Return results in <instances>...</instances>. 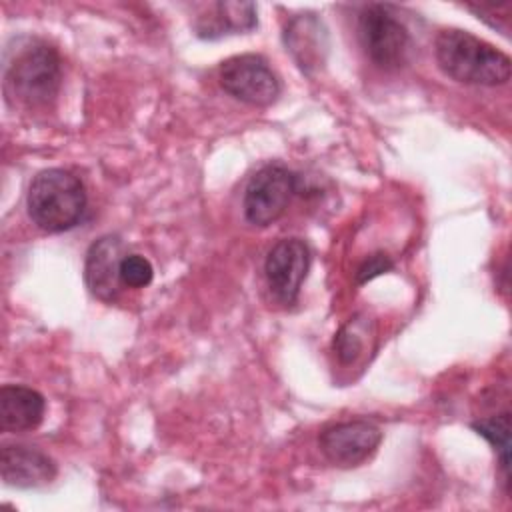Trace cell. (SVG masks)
Wrapping results in <instances>:
<instances>
[{"label":"cell","mask_w":512,"mask_h":512,"mask_svg":"<svg viewBox=\"0 0 512 512\" xmlns=\"http://www.w3.org/2000/svg\"><path fill=\"white\" fill-rule=\"evenodd\" d=\"M218 78L232 98L250 106H270L280 96L278 76L258 54H240L224 60Z\"/></svg>","instance_id":"8992f818"},{"label":"cell","mask_w":512,"mask_h":512,"mask_svg":"<svg viewBox=\"0 0 512 512\" xmlns=\"http://www.w3.org/2000/svg\"><path fill=\"white\" fill-rule=\"evenodd\" d=\"M86 204L88 196L82 180L64 168L38 172L26 194L30 220L50 234L74 228L82 220Z\"/></svg>","instance_id":"3957f363"},{"label":"cell","mask_w":512,"mask_h":512,"mask_svg":"<svg viewBox=\"0 0 512 512\" xmlns=\"http://www.w3.org/2000/svg\"><path fill=\"white\" fill-rule=\"evenodd\" d=\"M258 24L254 2H216L206 14H200L194 22V30L200 38L216 40L228 34H244Z\"/></svg>","instance_id":"4fadbf2b"},{"label":"cell","mask_w":512,"mask_h":512,"mask_svg":"<svg viewBox=\"0 0 512 512\" xmlns=\"http://www.w3.org/2000/svg\"><path fill=\"white\" fill-rule=\"evenodd\" d=\"M310 270V248L302 238L278 240L264 262L266 282L278 302L290 306L298 300L300 288Z\"/></svg>","instance_id":"ba28073f"},{"label":"cell","mask_w":512,"mask_h":512,"mask_svg":"<svg viewBox=\"0 0 512 512\" xmlns=\"http://www.w3.org/2000/svg\"><path fill=\"white\" fill-rule=\"evenodd\" d=\"M382 442V430L368 420H348L326 426L318 446L328 462L340 468H354L368 460Z\"/></svg>","instance_id":"52a82bcc"},{"label":"cell","mask_w":512,"mask_h":512,"mask_svg":"<svg viewBox=\"0 0 512 512\" xmlns=\"http://www.w3.org/2000/svg\"><path fill=\"white\" fill-rule=\"evenodd\" d=\"M284 44L302 72L312 74L326 62L328 34L316 14H298L284 28Z\"/></svg>","instance_id":"8fae6325"},{"label":"cell","mask_w":512,"mask_h":512,"mask_svg":"<svg viewBox=\"0 0 512 512\" xmlns=\"http://www.w3.org/2000/svg\"><path fill=\"white\" fill-rule=\"evenodd\" d=\"M62 82V62L50 44L26 40L4 64V94L8 102L26 108L48 106Z\"/></svg>","instance_id":"7a4b0ae2"},{"label":"cell","mask_w":512,"mask_h":512,"mask_svg":"<svg viewBox=\"0 0 512 512\" xmlns=\"http://www.w3.org/2000/svg\"><path fill=\"white\" fill-rule=\"evenodd\" d=\"M0 474L6 486L28 490L50 484L58 468L46 452L34 446L4 444L0 450Z\"/></svg>","instance_id":"30bf717a"},{"label":"cell","mask_w":512,"mask_h":512,"mask_svg":"<svg viewBox=\"0 0 512 512\" xmlns=\"http://www.w3.org/2000/svg\"><path fill=\"white\" fill-rule=\"evenodd\" d=\"M122 240L106 234L90 244L84 258V282L92 296L102 302L116 300L120 292V264L124 258Z\"/></svg>","instance_id":"9c48e42d"},{"label":"cell","mask_w":512,"mask_h":512,"mask_svg":"<svg viewBox=\"0 0 512 512\" xmlns=\"http://www.w3.org/2000/svg\"><path fill=\"white\" fill-rule=\"evenodd\" d=\"M154 268L148 258L140 254H126L120 264V282L128 288H144L152 282Z\"/></svg>","instance_id":"9a60e30c"},{"label":"cell","mask_w":512,"mask_h":512,"mask_svg":"<svg viewBox=\"0 0 512 512\" xmlns=\"http://www.w3.org/2000/svg\"><path fill=\"white\" fill-rule=\"evenodd\" d=\"M362 348H364V340L360 334V324H358V320H352L346 326H342L340 332L336 334L334 350H336L340 362L350 364L360 356Z\"/></svg>","instance_id":"2e32d148"},{"label":"cell","mask_w":512,"mask_h":512,"mask_svg":"<svg viewBox=\"0 0 512 512\" xmlns=\"http://www.w3.org/2000/svg\"><path fill=\"white\" fill-rule=\"evenodd\" d=\"M392 268H394V262L390 260L388 254H384V252L370 254V256L360 264V268H358V272H356V282H358V284H366L368 280H372V278H376V276H380V274H384V272H388V270H392Z\"/></svg>","instance_id":"e0dca14e"},{"label":"cell","mask_w":512,"mask_h":512,"mask_svg":"<svg viewBox=\"0 0 512 512\" xmlns=\"http://www.w3.org/2000/svg\"><path fill=\"white\" fill-rule=\"evenodd\" d=\"M472 428L486 438L494 450L498 452L500 466L504 472V482H508V454H510V414L502 412L498 416L482 418L480 422H472Z\"/></svg>","instance_id":"5bb4252c"},{"label":"cell","mask_w":512,"mask_h":512,"mask_svg":"<svg viewBox=\"0 0 512 512\" xmlns=\"http://www.w3.org/2000/svg\"><path fill=\"white\" fill-rule=\"evenodd\" d=\"M46 412L44 396L22 384L0 388V428L6 432H26L42 424Z\"/></svg>","instance_id":"7c38bea8"},{"label":"cell","mask_w":512,"mask_h":512,"mask_svg":"<svg viewBox=\"0 0 512 512\" xmlns=\"http://www.w3.org/2000/svg\"><path fill=\"white\" fill-rule=\"evenodd\" d=\"M298 192V176L280 164L260 168L244 190V216L252 226L266 228L274 224Z\"/></svg>","instance_id":"5b68a950"},{"label":"cell","mask_w":512,"mask_h":512,"mask_svg":"<svg viewBox=\"0 0 512 512\" xmlns=\"http://www.w3.org/2000/svg\"><path fill=\"white\" fill-rule=\"evenodd\" d=\"M358 36L366 56L384 70L406 64L410 54L408 28L382 4H368L358 14Z\"/></svg>","instance_id":"277c9868"},{"label":"cell","mask_w":512,"mask_h":512,"mask_svg":"<svg viewBox=\"0 0 512 512\" xmlns=\"http://www.w3.org/2000/svg\"><path fill=\"white\" fill-rule=\"evenodd\" d=\"M434 56L438 68L462 84L500 86L510 78V58L490 42L460 28L438 32Z\"/></svg>","instance_id":"6da1fadb"}]
</instances>
